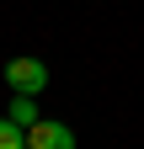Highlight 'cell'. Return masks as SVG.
<instances>
[{"label": "cell", "mask_w": 144, "mask_h": 149, "mask_svg": "<svg viewBox=\"0 0 144 149\" xmlns=\"http://www.w3.org/2000/svg\"><path fill=\"white\" fill-rule=\"evenodd\" d=\"M0 149H27V128H16L11 117H0Z\"/></svg>", "instance_id": "cell-4"}, {"label": "cell", "mask_w": 144, "mask_h": 149, "mask_svg": "<svg viewBox=\"0 0 144 149\" xmlns=\"http://www.w3.org/2000/svg\"><path fill=\"white\" fill-rule=\"evenodd\" d=\"M6 117H11L16 128H32V123H38V96H16V101L6 107Z\"/></svg>", "instance_id": "cell-3"}, {"label": "cell", "mask_w": 144, "mask_h": 149, "mask_svg": "<svg viewBox=\"0 0 144 149\" xmlns=\"http://www.w3.org/2000/svg\"><path fill=\"white\" fill-rule=\"evenodd\" d=\"M27 149H75V133H69L64 123H48V117H38L27 128Z\"/></svg>", "instance_id": "cell-2"}, {"label": "cell", "mask_w": 144, "mask_h": 149, "mask_svg": "<svg viewBox=\"0 0 144 149\" xmlns=\"http://www.w3.org/2000/svg\"><path fill=\"white\" fill-rule=\"evenodd\" d=\"M6 85L16 91V96H38V91L48 85V64L22 53V59H11V64H6Z\"/></svg>", "instance_id": "cell-1"}]
</instances>
